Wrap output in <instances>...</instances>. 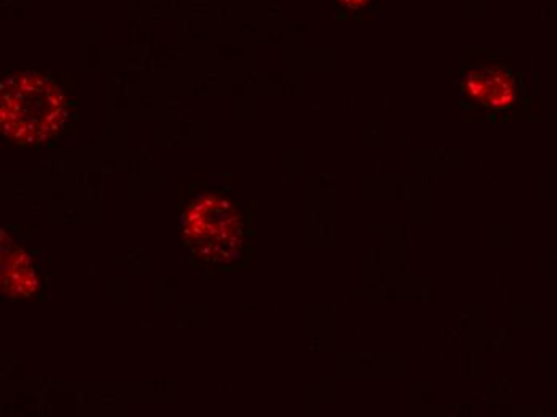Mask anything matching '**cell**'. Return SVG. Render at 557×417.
<instances>
[{"label":"cell","mask_w":557,"mask_h":417,"mask_svg":"<svg viewBox=\"0 0 557 417\" xmlns=\"http://www.w3.org/2000/svg\"><path fill=\"white\" fill-rule=\"evenodd\" d=\"M0 124L16 144H46L67 120L66 97L50 77L20 73L0 84Z\"/></svg>","instance_id":"cell-1"},{"label":"cell","mask_w":557,"mask_h":417,"mask_svg":"<svg viewBox=\"0 0 557 417\" xmlns=\"http://www.w3.org/2000/svg\"><path fill=\"white\" fill-rule=\"evenodd\" d=\"M339 2L345 3V5L351 7V9H359V7L367 5L370 0H339Z\"/></svg>","instance_id":"cell-3"},{"label":"cell","mask_w":557,"mask_h":417,"mask_svg":"<svg viewBox=\"0 0 557 417\" xmlns=\"http://www.w3.org/2000/svg\"><path fill=\"white\" fill-rule=\"evenodd\" d=\"M471 97L487 107L508 108L516 101V83L512 74L503 68H485L467 77Z\"/></svg>","instance_id":"cell-2"}]
</instances>
